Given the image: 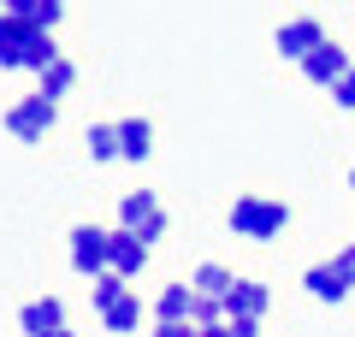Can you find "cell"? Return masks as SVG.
Here are the masks:
<instances>
[{
  "mask_svg": "<svg viewBox=\"0 0 355 337\" xmlns=\"http://www.w3.org/2000/svg\"><path fill=\"white\" fill-rule=\"evenodd\" d=\"M284 225H291V207L279 196H237L231 201V231L243 243H272V237H284Z\"/></svg>",
  "mask_w": 355,
  "mask_h": 337,
  "instance_id": "cell-1",
  "label": "cell"
},
{
  "mask_svg": "<svg viewBox=\"0 0 355 337\" xmlns=\"http://www.w3.org/2000/svg\"><path fill=\"white\" fill-rule=\"evenodd\" d=\"M89 302H95V313H101V325L113 337H125V331H137V325H142V296L113 273V266L95 278V296H89Z\"/></svg>",
  "mask_w": 355,
  "mask_h": 337,
  "instance_id": "cell-2",
  "label": "cell"
},
{
  "mask_svg": "<svg viewBox=\"0 0 355 337\" xmlns=\"http://www.w3.org/2000/svg\"><path fill=\"white\" fill-rule=\"evenodd\" d=\"M53 125H60V101L42 95V89L6 107V130H12V142H42Z\"/></svg>",
  "mask_w": 355,
  "mask_h": 337,
  "instance_id": "cell-3",
  "label": "cell"
},
{
  "mask_svg": "<svg viewBox=\"0 0 355 337\" xmlns=\"http://www.w3.org/2000/svg\"><path fill=\"white\" fill-rule=\"evenodd\" d=\"M119 225H125V231H137V237L154 249V243L166 237V207L154 201V189H130V196L119 201Z\"/></svg>",
  "mask_w": 355,
  "mask_h": 337,
  "instance_id": "cell-4",
  "label": "cell"
},
{
  "mask_svg": "<svg viewBox=\"0 0 355 337\" xmlns=\"http://www.w3.org/2000/svg\"><path fill=\"white\" fill-rule=\"evenodd\" d=\"M107 254H113V231H101V225H77L71 231V266L83 278H101Z\"/></svg>",
  "mask_w": 355,
  "mask_h": 337,
  "instance_id": "cell-5",
  "label": "cell"
},
{
  "mask_svg": "<svg viewBox=\"0 0 355 337\" xmlns=\"http://www.w3.org/2000/svg\"><path fill=\"white\" fill-rule=\"evenodd\" d=\"M266 308H272V290H266L261 278H231V290H225V320H261Z\"/></svg>",
  "mask_w": 355,
  "mask_h": 337,
  "instance_id": "cell-6",
  "label": "cell"
},
{
  "mask_svg": "<svg viewBox=\"0 0 355 337\" xmlns=\"http://www.w3.org/2000/svg\"><path fill=\"white\" fill-rule=\"evenodd\" d=\"M320 42H326V30H320L314 18H291V24H279V36H272V48H279V53H284L291 65H302L308 53L320 48Z\"/></svg>",
  "mask_w": 355,
  "mask_h": 337,
  "instance_id": "cell-7",
  "label": "cell"
},
{
  "mask_svg": "<svg viewBox=\"0 0 355 337\" xmlns=\"http://www.w3.org/2000/svg\"><path fill=\"white\" fill-rule=\"evenodd\" d=\"M343 71H349V53H343L331 36H326V42H320V48L302 60V77H308V83H320V89H331Z\"/></svg>",
  "mask_w": 355,
  "mask_h": 337,
  "instance_id": "cell-8",
  "label": "cell"
},
{
  "mask_svg": "<svg viewBox=\"0 0 355 337\" xmlns=\"http://www.w3.org/2000/svg\"><path fill=\"white\" fill-rule=\"evenodd\" d=\"M107 266H113L119 278H137L142 266H148V243H142L137 231H125V225H119V231H113V254H107Z\"/></svg>",
  "mask_w": 355,
  "mask_h": 337,
  "instance_id": "cell-9",
  "label": "cell"
},
{
  "mask_svg": "<svg viewBox=\"0 0 355 337\" xmlns=\"http://www.w3.org/2000/svg\"><path fill=\"white\" fill-rule=\"evenodd\" d=\"M302 290H308L314 302H343L355 284H349V278H343L331 261H320V266H308V273H302Z\"/></svg>",
  "mask_w": 355,
  "mask_h": 337,
  "instance_id": "cell-10",
  "label": "cell"
},
{
  "mask_svg": "<svg viewBox=\"0 0 355 337\" xmlns=\"http://www.w3.org/2000/svg\"><path fill=\"white\" fill-rule=\"evenodd\" d=\"M18 325H24V337L53 331V325H65V302H60V296H36V302H24V308H18Z\"/></svg>",
  "mask_w": 355,
  "mask_h": 337,
  "instance_id": "cell-11",
  "label": "cell"
},
{
  "mask_svg": "<svg viewBox=\"0 0 355 337\" xmlns=\"http://www.w3.org/2000/svg\"><path fill=\"white\" fill-rule=\"evenodd\" d=\"M154 154V125L148 119H119V160H148Z\"/></svg>",
  "mask_w": 355,
  "mask_h": 337,
  "instance_id": "cell-12",
  "label": "cell"
},
{
  "mask_svg": "<svg viewBox=\"0 0 355 337\" xmlns=\"http://www.w3.org/2000/svg\"><path fill=\"white\" fill-rule=\"evenodd\" d=\"M6 12H12V18H24V24H36V30H60L65 0H6Z\"/></svg>",
  "mask_w": 355,
  "mask_h": 337,
  "instance_id": "cell-13",
  "label": "cell"
},
{
  "mask_svg": "<svg viewBox=\"0 0 355 337\" xmlns=\"http://www.w3.org/2000/svg\"><path fill=\"white\" fill-rule=\"evenodd\" d=\"M24 42H30V24L24 18H0V65H24Z\"/></svg>",
  "mask_w": 355,
  "mask_h": 337,
  "instance_id": "cell-14",
  "label": "cell"
},
{
  "mask_svg": "<svg viewBox=\"0 0 355 337\" xmlns=\"http://www.w3.org/2000/svg\"><path fill=\"white\" fill-rule=\"evenodd\" d=\"M190 308H196V284H166L154 302V320H190Z\"/></svg>",
  "mask_w": 355,
  "mask_h": 337,
  "instance_id": "cell-15",
  "label": "cell"
},
{
  "mask_svg": "<svg viewBox=\"0 0 355 337\" xmlns=\"http://www.w3.org/2000/svg\"><path fill=\"white\" fill-rule=\"evenodd\" d=\"M53 60H60V42H53V30H36V24H30V42H24V65H30V71H48Z\"/></svg>",
  "mask_w": 355,
  "mask_h": 337,
  "instance_id": "cell-16",
  "label": "cell"
},
{
  "mask_svg": "<svg viewBox=\"0 0 355 337\" xmlns=\"http://www.w3.org/2000/svg\"><path fill=\"white\" fill-rule=\"evenodd\" d=\"M225 290H231V266H219V261L196 266V296H219L225 302Z\"/></svg>",
  "mask_w": 355,
  "mask_h": 337,
  "instance_id": "cell-17",
  "label": "cell"
},
{
  "mask_svg": "<svg viewBox=\"0 0 355 337\" xmlns=\"http://www.w3.org/2000/svg\"><path fill=\"white\" fill-rule=\"evenodd\" d=\"M36 77H42V95H53V101H65V89L77 83V65H71V60H53L48 71H36Z\"/></svg>",
  "mask_w": 355,
  "mask_h": 337,
  "instance_id": "cell-18",
  "label": "cell"
},
{
  "mask_svg": "<svg viewBox=\"0 0 355 337\" xmlns=\"http://www.w3.org/2000/svg\"><path fill=\"white\" fill-rule=\"evenodd\" d=\"M89 154L95 160H119V125H89Z\"/></svg>",
  "mask_w": 355,
  "mask_h": 337,
  "instance_id": "cell-19",
  "label": "cell"
},
{
  "mask_svg": "<svg viewBox=\"0 0 355 337\" xmlns=\"http://www.w3.org/2000/svg\"><path fill=\"white\" fill-rule=\"evenodd\" d=\"M190 320H196V325H225V302H219V296H196Z\"/></svg>",
  "mask_w": 355,
  "mask_h": 337,
  "instance_id": "cell-20",
  "label": "cell"
},
{
  "mask_svg": "<svg viewBox=\"0 0 355 337\" xmlns=\"http://www.w3.org/2000/svg\"><path fill=\"white\" fill-rule=\"evenodd\" d=\"M331 101H338L343 112H355V65H349V71L338 77V83H331Z\"/></svg>",
  "mask_w": 355,
  "mask_h": 337,
  "instance_id": "cell-21",
  "label": "cell"
},
{
  "mask_svg": "<svg viewBox=\"0 0 355 337\" xmlns=\"http://www.w3.org/2000/svg\"><path fill=\"white\" fill-rule=\"evenodd\" d=\"M202 325L196 320H154V337H196Z\"/></svg>",
  "mask_w": 355,
  "mask_h": 337,
  "instance_id": "cell-22",
  "label": "cell"
},
{
  "mask_svg": "<svg viewBox=\"0 0 355 337\" xmlns=\"http://www.w3.org/2000/svg\"><path fill=\"white\" fill-rule=\"evenodd\" d=\"M331 266H338V273H343V278L355 284V243H349V249H338V254H331Z\"/></svg>",
  "mask_w": 355,
  "mask_h": 337,
  "instance_id": "cell-23",
  "label": "cell"
},
{
  "mask_svg": "<svg viewBox=\"0 0 355 337\" xmlns=\"http://www.w3.org/2000/svg\"><path fill=\"white\" fill-rule=\"evenodd\" d=\"M231 337H261V320H225Z\"/></svg>",
  "mask_w": 355,
  "mask_h": 337,
  "instance_id": "cell-24",
  "label": "cell"
},
{
  "mask_svg": "<svg viewBox=\"0 0 355 337\" xmlns=\"http://www.w3.org/2000/svg\"><path fill=\"white\" fill-rule=\"evenodd\" d=\"M42 337H71V325H53V331H42Z\"/></svg>",
  "mask_w": 355,
  "mask_h": 337,
  "instance_id": "cell-25",
  "label": "cell"
},
{
  "mask_svg": "<svg viewBox=\"0 0 355 337\" xmlns=\"http://www.w3.org/2000/svg\"><path fill=\"white\" fill-rule=\"evenodd\" d=\"M349 189H355V166H349Z\"/></svg>",
  "mask_w": 355,
  "mask_h": 337,
  "instance_id": "cell-26",
  "label": "cell"
},
{
  "mask_svg": "<svg viewBox=\"0 0 355 337\" xmlns=\"http://www.w3.org/2000/svg\"><path fill=\"white\" fill-rule=\"evenodd\" d=\"M0 18H6V6H0Z\"/></svg>",
  "mask_w": 355,
  "mask_h": 337,
  "instance_id": "cell-27",
  "label": "cell"
},
{
  "mask_svg": "<svg viewBox=\"0 0 355 337\" xmlns=\"http://www.w3.org/2000/svg\"><path fill=\"white\" fill-rule=\"evenodd\" d=\"M0 6H6V0H0Z\"/></svg>",
  "mask_w": 355,
  "mask_h": 337,
  "instance_id": "cell-28",
  "label": "cell"
},
{
  "mask_svg": "<svg viewBox=\"0 0 355 337\" xmlns=\"http://www.w3.org/2000/svg\"><path fill=\"white\" fill-rule=\"evenodd\" d=\"M196 337H202V331H196Z\"/></svg>",
  "mask_w": 355,
  "mask_h": 337,
  "instance_id": "cell-29",
  "label": "cell"
}]
</instances>
